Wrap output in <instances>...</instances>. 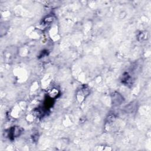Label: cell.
<instances>
[{"label":"cell","mask_w":151,"mask_h":151,"mask_svg":"<svg viewBox=\"0 0 151 151\" xmlns=\"http://www.w3.org/2000/svg\"><path fill=\"white\" fill-rule=\"evenodd\" d=\"M112 100L113 103H115L114 105H120L122 103L123 98L120 94L118 93H114L112 94Z\"/></svg>","instance_id":"3"},{"label":"cell","mask_w":151,"mask_h":151,"mask_svg":"<svg viewBox=\"0 0 151 151\" xmlns=\"http://www.w3.org/2000/svg\"><path fill=\"white\" fill-rule=\"evenodd\" d=\"M23 132V129L20 127L15 126L12 127L10 130V138H17V137L19 136Z\"/></svg>","instance_id":"1"},{"label":"cell","mask_w":151,"mask_h":151,"mask_svg":"<svg viewBox=\"0 0 151 151\" xmlns=\"http://www.w3.org/2000/svg\"><path fill=\"white\" fill-rule=\"evenodd\" d=\"M122 83L125 85L126 86L131 85L132 83V78L128 73H125L123 74L122 76Z\"/></svg>","instance_id":"2"}]
</instances>
